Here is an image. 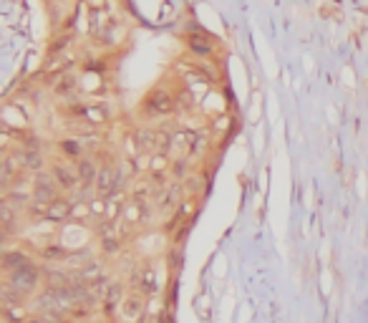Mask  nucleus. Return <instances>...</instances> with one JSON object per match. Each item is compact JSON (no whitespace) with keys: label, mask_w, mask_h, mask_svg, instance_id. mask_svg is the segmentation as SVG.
Segmentation results:
<instances>
[{"label":"nucleus","mask_w":368,"mask_h":323,"mask_svg":"<svg viewBox=\"0 0 368 323\" xmlns=\"http://www.w3.org/2000/svg\"><path fill=\"white\" fill-rule=\"evenodd\" d=\"M36 283H38V273H36V268H31V265H23L11 273V286L18 288L20 293L31 291Z\"/></svg>","instance_id":"1"},{"label":"nucleus","mask_w":368,"mask_h":323,"mask_svg":"<svg viewBox=\"0 0 368 323\" xmlns=\"http://www.w3.org/2000/svg\"><path fill=\"white\" fill-rule=\"evenodd\" d=\"M121 311H124V316L129 318V321H136V318L144 313V301H141L139 296H129V298L121 303Z\"/></svg>","instance_id":"2"},{"label":"nucleus","mask_w":368,"mask_h":323,"mask_svg":"<svg viewBox=\"0 0 368 323\" xmlns=\"http://www.w3.org/2000/svg\"><path fill=\"white\" fill-rule=\"evenodd\" d=\"M20 291L18 288H13V286H6L3 288V301H6V305H20Z\"/></svg>","instance_id":"3"},{"label":"nucleus","mask_w":368,"mask_h":323,"mask_svg":"<svg viewBox=\"0 0 368 323\" xmlns=\"http://www.w3.org/2000/svg\"><path fill=\"white\" fill-rule=\"evenodd\" d=\"M25 265V255L23 253H8L6 255V268L11 270H18V268Z\"/></svg>","instance_id":"4"},{"label":"nucleus","mask_w":368,"mask_h":323,"mask_svg":"<svg viewBox=\"0 0 368 323\" xmlns=\"http://www.w3.org/2000/svg\"><path fill=\"white\" fill-rule=\"evenodd\" d=\"M6 318L8 323H20L23 321V311H20V305L15 308V305H6Z\"/></svg>","instance_id":"5"},{"label":"nucleus","mask_w":368,"mask_h":323,"mask_svg":"<svg viewBox=\"0 0 368 323\" xmlns=\"http://www.w3.org/2000/svg\"><path fill=\"white\" fill-rule=\"evenodd\" d=\"M119 301V288H111L109 291V298H106V305H114Z\"/></svg>","instance_id":"6"},{"label":"nucleus","mask_w":368,"mask_h":323,"mask_svg":"<svg viewBox=\"0 0 368 323\" xmlns=\"http://www.w3.org/2000/svg\"><path fill=\"white\" fill-rule=\"evenodd\" d=\"M25 323H48V321H46L44 316H31V318H28V321H25Z\"/></svg>","instance_id":"7"},{"label":"nucleus","mask_w":368,"mask_h":323,"mask_svg":"<svg viewBox=\"0 0 368 323\" xmlns=\"http://www.w3.org/2000/svg\"><path fill=\"white\" fill-rule=\"evenodd\" d=\"M159 323H172V321H169V316H162V318H159Z\"/></svg>","instance_id":"8"}]
</instances>
